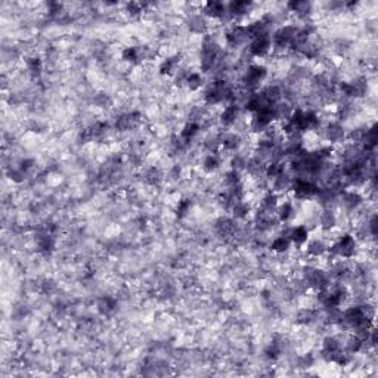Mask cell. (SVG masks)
Masks as SVG:
<instances>
[{
	"instance_id": "25",
	"label": "cell",
	"mask_w": 378,
	"mask_h": 378,
	"mask_svg": "<svg viewBox=\"0 0 378 378\" xmlns=\"http://www.w3.org/2000/svg\"><path fill=\"white\" fill-rule=\"evenodd\" d=\"M272 187H274L275 193L277 192H286L288 189H291V187H292V178L284 172L283 175H280L278 178H275L272 181Z\"/></svg>"
},
{
	"instance_id": "31",
	"label": "cell",
	"mask_w": 378,
	"mask_h": 378,
	"mask_svg": "<svg viewBox=\"0 0 378 378\" xmlns=\"http://www.w3.org/2000/svg\"><path fill=\"white\" fill-rule=\"evenodd\" d=\"M262 94L265 96V99L271 103V105H275L281 100L283 97V92L278 86H268L265 91H262Z\"/></svg>"
},
{
	"instance_id": "5",
	"label": "cell",
	"mask_w": 378,
	"mask_h": 378,
	"mask_svg": "<svg viewBox=\"0 0 378 378\" xmlns=\"http://www.w3.org/2000/svg\"><path fill=\"white\" fill-rule=\"evenodd\" d=\"M272 106L263 108V109H260V111H257V112L253 114V118H251V123H250V127H251L253 132H256V133H265L266 129L269 126H272V123L275 121V115H274Z\"/></svg>"
},
{
	"instance_id": "48",
	"label": "cell",
	"mask_w": 378,
	"mask_h": 378,
	"mask_svg": "<svg viewBox=\"0 0 378 378\" xmlns=\"http://www.w3.org/2000/svg\"><path fill=\"white\" fill-rule=\"evenodd\" d=\"M370 231H371V234L374 236L377 235V216H374L371 219V222H370Z\"/></svg>"
},
{
	"instance_id": "32",
	"label": "cell",
	"mask_w": 378,
	"mask_h": 378,
	"mask_svg": "<svg viewBox=\"0 0 378 378\" xmlns=\"http://www.w3.org/2000/svg\"><path fill=\"white\" fill-rule=\"evenodd\" d=\"M319 223H321V228L324 231H331L337 225V217L331 210H325L319 216Z\"/></svg>"
},
{
	"instance_id": "7",
	"label": "cell",
	"mask_w": 378,
	"mask_h": 378,
	"mask_svg": "<svg viewBox=\"0 0 378 378\" xmlns=\"http://www.w3.org/2000/svg\"><path fill=\"white\" fill-rule=\"evenodd\" d=\"M297 31H298V28H295L294 25L281 27L272 36V46L277 47V49H288V47L291 46V43H292Z\"/></svg>"
},
{
	"instance_id": "4",
	"label": "cell",
	"mask_w": 378,
	"mask_h": 378,
	"mask_svg": "<svg viewBox=\"0 0 378 378\" xmlns=\"http://www.w3.org/2000/svg\"><path fill=\"white\" fill-rule=\"evenodd\" d=\"M332 257H343V259H350L356 253V239L352 235L340 236L337 242H334L328 248Z\"/></svg>"
},
{
	"instance_id": "15",
	"label": "cell",
	"mask_w": 378,
	"mask_h": 378,
	"mask_svg": "<svg viewBox=\"0 0 378 378\" xmlns=\"http://www.w3.org/2000/svg\"><path fill=\"white\" fill-rule=\"evenodd\" d=\"M286 236L289 238L291 244H294L295 247H303L309 241V231L306 226H295L288 231Z\"/></svg>"
},
{
	"instance_id": "6",
	"label": "cell",
	"mask_w": 378,
	"mask_h": 378,
	"mask_svg": "<svg viewBox=\"0 0 378 378\" xmlns=\"http://www.w3.org/2000/svg\"><path fill=\"white\" fill-rule=\"evenodd\" d=\"M292 192L294 195L298 198V199H309V198H313L318 195V190L319 188L312 182V181H307L304 178H297V179H292Z\"/></svg>"
},
{
	"instance_id": "14",
	"label": "cell",
	"mask_w": 378,
	"mask_h": 378,
	"mask_svg": "<svg viewBox=\"0 0 378 378\" xmlns=\"http://www.w3.org/2000/svg\"><path fill=\"white\" fill-rule=\"evenodd\" d=\"M325 138L327 141H330L331 143H340V142L344 141L346 138V132H344V127L341 123L338 121H332L330 123L327 127H325Z\"/></svg>"
},
{
	"instance_id": "39",
	"label": "cell",
	"mask_w": 378,
	"mask_h": 378,
	"mask_svg": "<svg viewBox=\"0 0 378 378\" xmlns=\"http://www.w3.org/2000/svg\"><path fill=\"white\" fill-rule=\"evenodd\" d=\"M204 85V77L199 73H189L185 86L189 91H198Z\"/></svg>"
},
{
	"instance_id": "13",
	"label": "cell",
	"mask_w": 378,
	"mask_h": 378,
	"mask_svg": "<svg viewBox=\"0 0 378 378\" xmlns=\"http://www.w3.org/2000/svg\"><path fill=\"white\" fill-rule=\"evenodd\" d=\"M226 7H228L229 18L235 19V18H241V16L247 15L251 10L253 3L247 1V0H235V1H231L229 4H226Z\"/></svg>"
},
{
	"instance_id": "37",
	"label": "cell",
	"mask_w": 378,
	"mask_h": 378,
	"mask_svg": "<svg viewBox=\"0 0 378 378\" xmlns=\"http://www.w3.org/2000/svg\"><path fill=\"white\" fill-rule=\"evenodd\" d=\"M231 210H232V214H234L235 219H245L250 213V205L245 201L239 199L231 207Z\"/></svg>"
},
{
	"instance_id": "28",
	"label": "cell",
	"mask_w": 378,
	"mask_h": 378,
	"mask_svg": "<svg viewBox=\"0 0 378 378\" xmlns=\"http://www.w3.org/2000/svg\"><path fill=\"white\" fill-rule=\"evenodd\" d=\"M316 316H318V312L313 310V309H303L297 313V318H295V322L300 324V325H310L316 321Z\"/></svg>"
},
{
	"instance_id": "47",
	"label": "cell",
	"mask_w": 378,
	"mask_h": 378,
	"mask_svg": "<svg viewBox=\"0 0 378 378\" xmlns=\"http://www.w3.org/2000/svg\"><path fill=\"white\" fill-rule=\"evenodd\" d=\"M55 289H56V285L53 281H45V284H43V291L45 292H52Z\"/></svg>"
},
{
	"instance_id": "45",
	"label": "cell",
	"mask_w": 378,
	"mask_h": 378,
	"mask_svg": "<svg viewBox=\"0 0 378 378\" xmlns=\"http://www.w3.org/2000/svg\"><path fill=\"white\" fill-rule=\"evenodd\" d=\"M298 361H300V367H301V368H309V367L313 364V358H312V355H306V356L300 358Z\"/></svg>"
},
{
	"instance_id": "9",
	"label": "cell",
	"mask_w": 378,
	"mask_h": 378,
	"mask_svg": "<svg viewBox=\"0 0 378 378\" xmlns=\"http://www.w3.org/2000/svg\"><path fill=\"white\" fill-rule=\"evenodd\" d=\"M204 15L208 18H216V19H231L228 15V7L223 1H217V0H211L207 1L202 7Z\"/></svg>"
},
{
	"instance_id": "11",
	"label": "cell",
	"mask_w": 378,
	"mask_h": 378,
	"mask_svg": "<svg viewBox=\"0 0 378 378\" xmlns=\"http://www.w3.org/2000/svg\"><path fill=\"white\" fill-rule=\"evenodd\" d=\"M271 47H272V36H263V37L253 39L250 42L248 50L253 56L262 58V56H266L269 53Z\"/></svg>"
},
{
	"instance_id": "18",
	"label": "cell",
	"mask_w": 378,
	"mask_h": 378,
	"mask_svg": "<svg viewBox=\"0 0 378 378\" xmlns=\"http://www.w3.org/2000/svg\"><path fill=\"white\" fill-rule=\"evenodd\" d=\"M188 28L190 33L193 34H205L207 28H208V24H207V19L204 15H192L188 19Z\"/></svg>"
},
{
	"instance_id": "29",
	"label": "cell",
	"mask_w": 378,
	"mask_h": 378,
	"mask_svg": "<svg viewBox=\"0 0 378 378\" xmlns=\"http://www.w3.org/2000/svg\"><path fill=\"white\" fill-rule=\"evenodd\" d=\"M123 59L126 62H130V64H139L142 61V53H141V46L135 47V46H129L126 47L121 53Z\"/></svg>"
},
{
	"instance_id": "26",
	"label": "cell",
	"mask_w": 378,
	"mask_h": 378,
	"mask_svg": "<svg viewBox=\"0 0 378 378\" xmlns=\"http://www.w3.org/2000/svg\"><path fill=\"white\" fill-rule=\"evenodd\" d=\"M289 248H291V241H289L288 236L284 235V234L281 236H278V238H275L271 244V250L277 254H284Z\"/></svg>"
},
{
	"instance_id": "38",
	"label": "cell",
	"mask_w": 378,
	"mask_h": 378,
	"mask_svg": "<svg viewBox=\"0 0 378 378\" xmlns=\"http://www.w3.org/2000/svg\"><path fill=\"white\" fill-rule=\"evenodd\" d=\"M219 167H220V160L216 154H210V155L205 157V160L202 163V169L207 173H213V172L219 170Z\"/></svg>"
},
{
	"instance_id": "27",
	"label": "cell",
	"mask_w": 378,
	"mask_h": 378,
	"mask_svg": "<svg viewBox=\"0 0 378 378\" xmlns=\"http://www.w3.org/2000/svg\"><path fill=\"white\" fill-rule=\"evenodd\" d=\"M341 202L346 208L353 210V208H356L362 204V196L359 193H355V192H344L343 196H341Z\"/></svg>"
},
{
	"instance_id": "46",
	"label": "cell",
	"mask_w": 378,
	"mask_h": 378,
	"mask_svg": "<svg viewBox=\"0 0 378 378\" xmlns=\"http://www.w3.org/2000/svg\"><path fill=\"white\" fill-rule=\"evenodd\" d=\"M94 102H96L99 106H105L106 103H109V97H108L105 94H96Z\"/></svg>"
},
{
	"instance_id": "3",
	"label": "cell",
	"mask_w": 378,
	"mask_h": 378,
	"mask_svg": "<svg viewBox=\"0 0 378 378\" xmlns=\"http://www.w3.org/2000/svg\"><path fill=\"white\" fill-rule=\"evenodd\" d=\"M268 77V70L263 65H250L247 68V71L242 76V83H244V89L254 92Z\"/></svg>"
},
{
	"instance_id": "8",
	"label": "cell",
	"mask_w": 378,
	"mask_h": 378,
	"mask_svg": "<svg viewBox=\"0 0 378 378\" xmlns=\"http://www.w3.org/2000/svg\"><path fill=\"white\" fill-rule=\"evenodd\" d=\"M250 42L247 28L244 25H236L232 27L228 33H226V43L229 47H239L247 45Z\"/></svg>"
},
{
	"instance_id": "10",
	"label": "cell",
	"mask_w": 378,
	"mask_h": 378,
	"mask_svg": "<svg viewBox=\"0 0 378 378\" xmlns=\"http://www.w3.org/2000/svg\"><path fill=\"white\" fill-rule=\"evenodd\" d=\"M142 121V115L139 112H129V114H123L117 118L115 121V129L120 132H127V130H133L136 129Z\"/></svg>"
},
{
	"instance_id": "24",
	"label": "cell",
	"mask_w": 378,
	"mask_h": 378,
	"mask_svg": "<svg viewBox=\"0 0 378 378\" xmlns=\"http://www.w3.org/2000/svg\"><path fill=\"white\" fill-rule=\"evenodd\" d=\"M280 202H278V195L275 192H269L263 196L262 202H260V211H265V213H275L277 208H278Z\"/></svg>"
},
{
	"instance_id": "23",
	"label": "cell",
	"mask_w": 378,
	"mask_h": 378,
	"mask_svg": "<svg viewBox=\"0 0 378 378\" xmlns=\"http://www.w3.org/2000/svg\"><path fill=\"white\" fill-rule=\"evenodd\" d=\"M328 251V245L322 241V239H313L307 242V248L306 253L310 257H321Z\"/></svg>"
},
{
	"instance_id": "21",
	"label": "cell",
	"mask_w": 378,
	"mask_h": 378,
	"mask_svg": "<svg viewBox=\"0 0 378 378\" xmlns=\"http://www.w3.org/2000/svg\"><path fill=\"white\" fill-rule=\"evenodd\" d=\"M216 231L220 236H232L235 235L236 226L235 222L228 217H222L216 222Z\"/></svg>"
},
{
	"instance_id": "34",
	"label": "cell",
	"mask_w": 378,
	"mask_h": 378,
	"mask_svg": "<svg viewBox=\"0 0 378 378\" xmlns=\"http://www.w3.org/2000/svg\"><path fill=\"white\" fill-rule=\"evenodd\" d=\"M117 306V300L114 297H102L97 303V310L102 315H109Z\"/></svg>"
},
{
	"instance_id": "40",
	"label": "cell",
	"mask_w": 378,
	"mask_h": 378,
	"mask_svg": "<svg viewBox=\"0 0 378 378\" xmlns=\"http://www.w3.org/2000/svg\"><path fill=\"white\" fill-rule=\"evenodd\" d=\"M145 181H146L149 185H152V187L161 184V181H163V173H161V170L157 169V167H151V169L146 172V175H145Z\"/></svg>"
},
{
	"instance_id": "22",
	"label": "cell",
	"mask_w": 378,
	"mask_h": 378,
	"mask_svg": "<svg viewBox=\"0 0 378 378\" xmlns=\"http://www.w3.org/2000/svg\"><path fill=\"white\" fill-rule=\"evenodd\" d=\"M241 145V136L232 133V132H226L223 135H220V146H223L225 151H236Z\"/></svg>"
},
{
	"instance_id": "17",
	"label": "cell",
	"mask_w": 378,
	"mask_h": 378,
	"mask_svg": "<svg viewBox=\"0 0 378 378\" xmlns=\"http://www.w3.org/2000/svg\"><path fill=\"white\" fill-rule=\"evenodd\" d=\"M238 118H239V106L235 105V103L228 105V106L222 111V114H220V123H222L225 127L234 126L236 121H238Z\"/></svg>"
},
{
	"instance_id": "20",
	"label": "cell",
	"mask_w": 378,
	"mask_h": 378,
	"mask_svg": "<svg viewBox=\"0 0 378 378\" xmlns=\"http://www.w3.org/2000/svg\"><path fill=\"white\" fill-rule=\"evenodd\" d=\"M286 6L291 12H294L300 18H306L312 12V4L304 0H291Z\"/></svg>"
},
{
	"instance_id": "44",
	"label": "cell",
	"mask_w": 378,
	"mask_h": 378,
	"mask_svg": "<svg viewBox=\"0 0 378 378\" xmlns=\"http://www.w3.org/2000/svg\"><path fill=\"white\" fill-rule=\"evenodd\" d=\"M188 76L189 71H187V70H179V71L176 73V76H175V83H176L178 86H185Z\"/></svg>"
},
{
	"instance_id": "42",
	"label": "cell",
	"mask_w": 378,
	"mask_h": 378,
	"mask_svg": "<svg viewBox=\"0 0 378 378\" xmlns=\"http://www.w3.org/2000/svg\"><path fill=\"white\" fill-rule=\"evenodd\" d=\"M247 158L245 157H242V155H239V154H236L234 155V158H232V161H231V166H232V170H235L238 173H241L242 170H245V167H247Z\"/></svg>"
},
{
	"instance_id": "19",
	"label": "cell",
	"mask_w": 378,
	"mask_h": 378,
	"mask_svg": "<svg viewBox=\"0 0 378 378\" xmlns=\"http://www.w3.org/2000/svg\"><path fill=\"white\" fill-rule=\"evenodd\" d=\"M275 214H277V217H278V220H280L281 223H288V222H291V220L294 219V216H295V208H294L292 202H288V201H286V202H283V204L278 205Z\"/></svg>"
},
{
	"instance_id": "1",
	"label": "cell",
	"mask_w": 378,
	"mask_h": 378,
	"mask_svg": "<svg viewBox=\"0 0 378 378\" xmlns=\"http://www.w3.org/2000/svg\"><path fill=\"white\" fill-rule=\"evenodd\" d=\"M232 94H234V89L229 86V83L225 79H216L205 89L204 99L210 105H217L225 100H232Z\"/></svg>"
},
{
	"instance_id": "2",
	"label": "cell",
	"mask_w": 378,
	"mask_h": 378,
	"mask_svg": "<svg viewBox=\"0 0 378 378\" xmlns=\"http://www.w3.org/2000/svg\"><path fill=\"white\" fill-rule=\"evenodd\" d=\"M303 281L307 288H313L316 291L327 289L330 286V278L324 271H319L313 266H307L303 269Z\"/></svg>"
},
{
	"instance_id": "33",
	"label": "cell",
	"mask_w": 378,
	"mask_h": 378,
	"mask_svg": "<svg viewBox=\"0 0 378 378\" xmlns=\"http://www.w3.org/2000/svg\"><path fill=\"white\" fill-rule=\"evenodd\" d=\"M199 124L198 123H193V121H189L184 126L182 132H181V138L185 142H189L190 139H193L198 133H199Z\"/></svg>"
},
{
	"instance_id": "12",
	"label": "cell",
	"mask_w": 378,
	"mask_h": 378,
	"mask_svg": "<svg viewBox=\"0 0 378 378\" xmlns=\"http://www.w3.org/2000/svg\"><path fill=\"white\" fill-rule=\"evenodd\" d=\"M343 350L341 343L335 337H327L322 343V358L328 362H334L337 355Z\"/></svg>"
},
{
	"instance_id": "35",
	"label": "cell",
	"mask_w": 378,
	"mask_h": 378,
	"mask_svg": "<svg viewBox=\"0 0 378 378\" xmlns=\"http://www.w3.org/2000/svg\"><path fill=\"white\" fill-rule=\"evenodd\" d=\"M284 172H285V167H284V164L281 161H272V163H269V164L266 166L265 175H266L268 179L274 181L275 178H278L280 175H283Z\"/></svg>"
},
{
	"instance_id": "16",
	"label": "cell",
	"mask_w": 378,
	"mask_h": 378,
	"mask_svg": "<svg viewBox=\"0 0 378 378\" xmlns=\"http://www.w3.org/2000/svg\"><path fill=\"white\" fill-rule=\"evenodd\" d=\"M182 61V55L181 53H176L167 59H164L160 65V74L161 76H173L176 71H178V67Z\"/></svg>"
},
{
	"instance_id": "41",
	"label": "cell",
	"mask_w": 378,
	"mask_h": 378,
	"mask_svg": "<svg viewBox=\"0 0 378 378\" xmlns=\"http://www.w3.org/2000/svg\"><path fill=\"white\" fill-rule=\"evenodd\" d=\"M190 207H192V202H190V199H181L179 202H178V205H176V216H178V219H184V217H187L189 213V210H190Z\"/></svg>"
},
{
	"instance_id": "43",
	"label": "cell",
	"mask_w": 378,
	"mask_h": 378,
	"mask_svg": "<svg viewBox=\"0 0 378 378\" xmlns=\"http://www.w3.org/2000/svg\"><path fill=\"white\" fill-rule=\"evenodd\" d=\"M145 6H148L146 3H138V1H132V3H127L126 4V9L130 15L136 16V15H141L145 9Z\"/></svg>"
},
{
	"instance_id": "36",
	"label": "cell",
	"mask_w": 378,
	"mask_h": 378,
	"mask_svg": "<svg viewBox=\"0 0 378 378\" xmlns=\"http://www.w3.org/2000/svg\"><path fill=\"white\" fill-rule=\"evenodd\" d=\"M364 343H365V340H362L359 335H352L349 340H347V343H346V350L349 352V353H352V355H355V353H358V352H361L362 349H364Z\"/></svg>"
},
{
	"instance_id": "30",
	"label": "cell",
	"mask_w": 378,
	"mask_h": 378,
	"mask_svg": "<svg viewBox=\"0 0 378 378\" xmlns=\"http://www.w3.org/2000/svg\"><path fill=\"white\" fill-rule=\"evenodd\" d=\"M25 65H27V70L30 71V74H33L34 77H39L42 74L43 61L39 56H30V58H27Z\"/></svg>"
}]
</instances>
